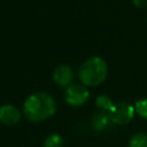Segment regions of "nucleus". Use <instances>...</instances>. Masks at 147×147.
Instances as JSON below:
<instances>
[{
	"label": "nucleus",
	"mask_w": 147,
	"mask_h": 147,
	"mask_svg": "<svg viewBox=\"0 0 147 147\" xmlns=\"http://www.w3.org/2000/svg\"><path fill=\"white\" fill-rule=\"evenodd\" d=\"M56 113V101L45 92H36L26 98L23 105V114L29 122L39 123L52 117Z\"/></svg>",
	"instance_id": "f257e3e1"
},
{
	"label": "nucleus",
	"mask_w": 147,
	"mask_h": 147,
	"mask_svg": "<svg viewBox=\"0 0 147 147\" xmlns=\"http://www.w3.org/2000/svg\"><path fill=\"white\" fill-rule=\"evenodd\" d=\"M21 111L14 105L6 103L0 107V123L8 126L16 125L21 121Z\"/></svg>",
	"instance_id": "39448f33"
},
{
	"label": "nucleus",
	"mask_w": 147,
	"mask_h": 147,
	"mask_svg": "<svg viewBox=\"0 0 147 147\" xmlns=\"http://www.w3.org/2000/svg\"><path fill=\"white\" fill-rule=\"evenodd\" d=\"M90 96V92L83 84H71L65 88L64 100L71 107L83 106Z\"/></svg>",
	"instance_id": "20e7f679"
},
{
	"label": "nucleus",
	"mask_w": 147,
	"mask_h": 147,
	"mask_svg": "<svg viewBox=\"0 0 147 147\" xmlns=\"http://www.w3.org/2000/svg\"><path fill=\"white\" fill-rule=\"evenodd\" d=\"M63 138L60 134L52 133L45 139L44 147H63Z\"/></svg>",
	"instance_id": "9d476101"
},
{
	"label": "nucleus",
	"mask_w": 147,
	"mask_h": 147,
	"mask_svg": "<svg viewBox=\"0 0 147 147\" xmlns=\"http://www.w3.org/2000/svg\"><path fill=\"white\" fill-rule=\"evenodd\" d=\"M134 110L140 117L147 119V98L138 100L134 103Z\"/></svg>",
	"instance_id": "9b49d317"
},
{
	"label": "nucleus",
	"mask_w": 147,
	"mask_h": 147,
	"mask_svg": "<svg viewBox=\"0 0 147 147\" xmlns=\"http://www.w3.org/2000/svg\"><path fill=\"white\" fill-rule=\"evenodd\" d=\"M129 147H147V133L138 132L130 137Z\"/></svg>",
	"instance_id": "6e6552de"
},
{
	"label": "nucleus",
	"mask_w": 147,
	"mask_h": 147,
	"mask_svg": "<svg viewBox=\"0 0 147 147\" xmlns=\"http://www.w3.org/2000/svg\"><path fill=\"white\" fill-rule=\"evenodd\" d=\"M113 101L111 99L106 95V94H100L96 99H95V106L100 109V111H105V113H108L111 107H113Z\"/></svg>",
	"instance_id": "1a4fd4ad"
},
{
	"label": "nucleus",
	"mask_w": 147,
	"mask_h": 147,
	"mask_svg": "<svg viewBox=\"0 0 147 147\" xmlns=\"http://www.w3.org/2000/svg\"><path fill=\"white\" fill-rule=\"evenodd\" d=\"M132 2H133L137 7H140V8L147 7V0H132Z\"/></svg>",
	"instance_id": "f8f14e48"
},
{
	"label": "nucleus",
	"mask_w": 147,
	"mask_h": 147,
	"mask_svg": "<svg viewBox=\"0 0 147 147\" xmlns=\"http://www.w3.org/2000/svg\"><path fill=\"white\" fill-rule=\"evenodd\" d=\"M136 110L134 106L127 102H116L113 105L111 109L108 111L111 123L115 124H127L134 117Z\"/></svg>",
	"instance_id": "7ed1b4c3"
},
{
	"label": "nucleus",
	"mask_w": 147,
	"mask_h": 147,
	"mask_svg": "<svg viewBox=\"0 0 147 147\" xmlns=\"http://www.w3.org/2000/svg\"><path fill=\"white\" fill-rule=\"evenodd\" d=\"M54 82L60 87H69L74 80V71L67 64H60L55 68L53 72Z\"/></svg>",
	"instance_id": "423d86ee"
},
{
	"label": "nucleus",
	"mask_w": 147,
	"mask_h": 147,
	"mask_svg": "<svg viewBox=\"0 0 147 147\" xmlns=\"http://www.w3.org/2000/svg\"><path fill=\"white\" fill-rule=\"evenodd\" d=\"M108 74L107 62L100 56H92L85 60L79 69L78 77L85 86H98L106 79Z\"/></svg>",
	"instance_id": "f03ea898"
},
{
	"label": "nucleus",
	"mask_w": 147,
	"mask_h": 147,
	"mask_svg": "<svg viewBox=\"0 0 147 147\" xmlns=\"http://www.w3.org/2000/svg\"><path fill=\"white\" fill-rule=\"evenodd\" d=\"M109 123H111L110 117L108 113L105 111H99L92 118V126L95 131H103L109 125Z\"/></svg>",
	"instance_id": "0eeeda50"
}]
</instances>
